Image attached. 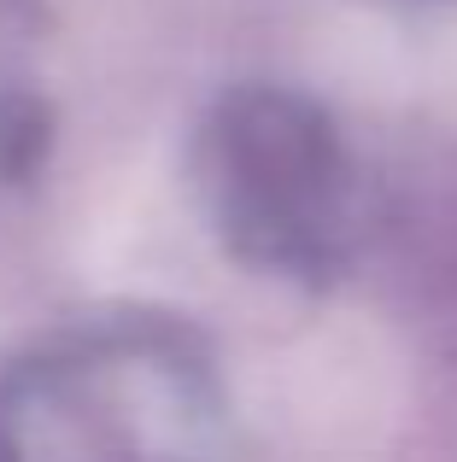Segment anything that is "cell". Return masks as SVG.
Wrapping results in <instances>:
<instances>
[{"instance_id": "cell-1", "label": "cell", "mask_w": 457, "mask_h": 462, "mask_svg": "<svg viewBox=\"0 0 457 462\" xmlns=\"http://www.w3.org/2000/svg\"><path fill=\"white\" fill-rule=\"evenodd\" d=\"M0 462H218L211 369L171 322H89L0 386Z\"/></svg>"}, {"instance_id": "cell-2", "label": "cell", "mask_w": 457, "mask_h": 462, "mask_svg": "<svg viewBox=\"0 0 457 462\" xmlns=\"http://www.w3.org/2000/svg\"><path fill=\"white\" fill-rule=\"evenodd\" d=\"M346 170L329 124L282 94H240L206 129L200 188L235 258L317 275L340 258Z\"/></svg>"}]
</instances>
